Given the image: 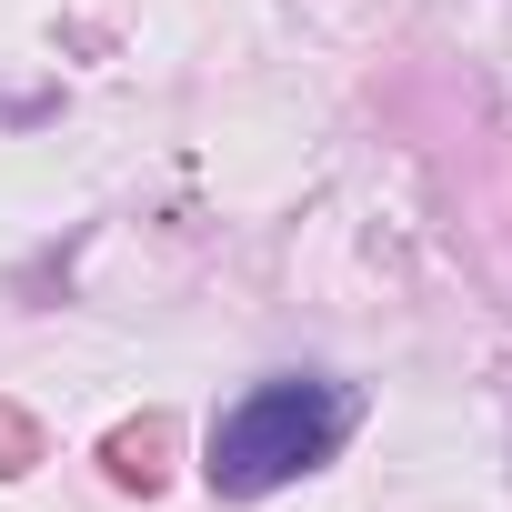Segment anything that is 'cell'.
<instances>
[{
	"instance_id": "obj_1",
	"label": "cell",
	"mask_w": 512,
	"mask_h": 512,
	"mask_svg": "<svg viewBox=\"0 0 512 512\" xmlns=\"http://www.w3.org/2000/svg\"><path fill=\"white\" fill-rule=\"evenodd\" d=\"M342 442V392L332 382H262L241 412L211 422V482L221 492H272L302 462H322Z\"/></svg>"
}]
</instances>
